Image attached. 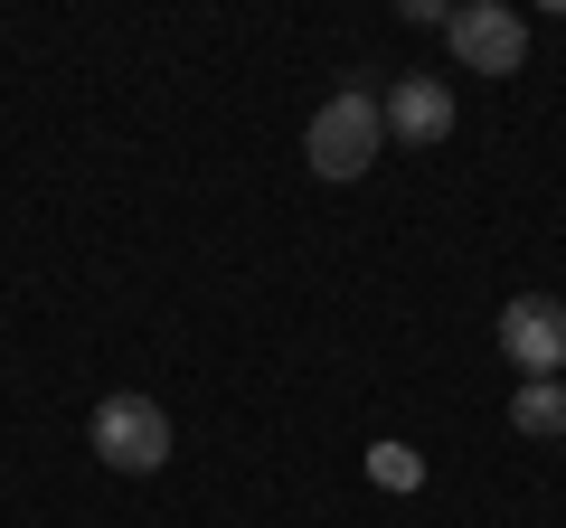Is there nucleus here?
<instances>
[{
    "label": "nucleus",
    "instance_id": "7ed1b4c3",
    "mask_svg": "<svg viewBox=\"0 0 566 528\" xmlns=\"http://www.w3.org/2000/svg\"><path fill=\"white\" fill-rule=\"evenodd\" d=\"M95 453L114 472H161L170 463V415L151 397H104L95 406Z\"/></svg>",
    "mask_w": 566,
    "mask_h": 528
},
{
    "label": "nucleus",
    "instance_id": "423d86ee",
    "mask_svg": "<svg viewBox=\"0 0 566 528\" xmlns=\"http://www.w3.org/2000/svg\"><path fill=\"white\" fill-rule=\"evenodd\" d=\"M510 425L520 434H566V378H520V397H510Z\"/></svg>",
    "mask_w": 566,
    "mask_h": 528
},
{
    "label": "nucleus",
    "instance_id": "39448f33",
    "mask_svg": "<svg viewBox=\"0 0 566 528\" xmlns=\"http://www.w3.org/2000/svg\"><path fill=\"white\" fill-rule=\"evenodd\" d=\"M378 114H387V133H397V142H424V151H434V142L453 133V85H444V76H397Z\"/></svg>",
    "mask_w": 566,
    "mask_h": 528
},
{
    "label": "nucleus",
    "instance_id": "0eeeda50",
    "mask_svg": "<svg viewBox=\"0 0 566 528\" xmlns=\"http://www.w3.org/2000/svg\"><path fill=\"white\" fill-rule=\"evenodd\" d=\"M368 472H378L387 490H416V482H424V463H416L406 444H378V453H368Z\"/></svg>",
    "mask_w": 566,
    "mask_h": 528
},
{
    "label": "nucleus",
    "instance_id": "20e7f679",
    "mask_svg": "<svg viewBox=\"0 0 566 528\" xmlns=\"http://www.w3.org/2000/svg\"><path fill=\"white\" fill-rule=\"evenodd\" d=\"M501 359L520 368V378H566V303L520 293V303L501 311Z\"/></svg>",
    "mask_w": 566,
    "mask_h": 528
},
{
    "label": "nucleus",
    "instance_id": "f03ea898",
    "mask_svg": "<svg viewBox=\"0 0 566 528\" xmlns=\"http://www.w3.org/2000/svg\"><path fill=\"white\" fill-rule=\"evenodd\" d=\"M444 39H453V57H463L472 76H520V57H528V20L510 0H463L444 20Z\"/></svg>",
    "mask_w": 566,
    "mask_h": 528
},
{
    "label": "nucleus",
    "instance_id": "f257e3e1",
    "mask_svg": "<svg viewBox=\"0 0 566 528\" xmlns=\"http://www.w3.org/2000/svg\"><path fill=\"white\" fill-rule=\"evenodd\" d=\"M378 142H387V114H378V95H359V85H340V95L312 114V133H303V161L322 170V180H359L368 161H378Z\"/></svg>",
    "mask_w": 566,
    "mask_h": 528
}]
</instances>
